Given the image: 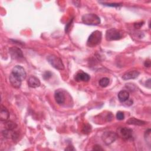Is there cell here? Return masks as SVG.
I'll list each match as a JSON object with an SVG mask.
<instances>
[{"mask_svg":"<svg viewBox=\"0 0 151 151\" xmlns=\"http://www.w3.org/2000/svg\"><path fill=\"white\" fill-rule=\"evenodd\" d=\"M113 114L111 113H109L107 114V116H106V121L107 122H110L112 119H113Z\"/></svg>","mask_w":151,"mask_h":151,"instance_id":"22","label":"cell"},{"mask_svg":"<svg viewBox=\"0 0 151 151\" xmlns=\"http://www.w3.org/2000/svg\"><path fill=\"white\" fill-rule=\"evenodd\" d=\"M9 52L11 57L14 59H20L22 58L24 55L21 50L18 47H13L9 49Z\"/></svg>","mask_w":151,"mask_h":151,"instance_id":"9","label":"cell"},{"mask_svg":"<svg viewBox=\"0 0 151 151\" xmlns=\"http://www.w3.org/2000/svg\"><path fill=\"white\" fill-rule=\"evenodd\" d=\"M126 106H130V105H132V104H133V101L131 100V99H128V100H127L126 101Z\"/></svg>","mask_w":151,"mask_h":151,"instance_id":"27","label":"cell"},{"mask_svg":"<svg viewBox=\"0 0 151 151\" xmlns=\"http://www.w3.org/2000/svg\"><path fill=\"white\" fill-rule=\"evenodd\" d=\"M91 131V126L88 124L85 126V127H84V130L83 132L84 133H88L89 132H90Z\"/></svg>","mask_w":151,"mask_h":151,"instance_id":"21","label":"cell"},{"mask_svg":"<svg viewBox=\"0 0 151 151\" xmlns=\"http://www.w3.org/2000/svg\"><path fill=\"white\" fill-rule=\"evenodd\" d=\"M126 123L129 124H133L136 126H143L146 123V122L134 117L130 118L129 120H127Z\"/></svg>","mask_w":151,"mask_h":151,"instance_id":"15","label":"cell"},{"mask_svg":"<svg viewBox=\"0 0 151 151\" xmlns=\"http://www.w3.org/2000/svg\"><path fill=\"white\" fill-rule=\"evenodd\" d=\"M102 37V34L101 31H93L88 37L87 41V46L90 47H94L100 44L101 40Z\"/></svg>","mask_w":151,"mask_h":151,"instance_id":"1","label":"cell"},{"mask_svg":"<svg viewBox=\"0 0 151 151\" xmlns=\"http://www.w3.org/2000/svg\"><path fill=\"white\" fill-rule=\"evenodd\" d=\"M48 63L55 68L62 70L64 69V65L61 60L55 55H50L47 57Z\"/></svg>","mask_w":151,"mask_h":151,"instance_id":"4","label":"cell"},{"mask_svg":"<svg viewBox=\"0 0 151 151\" xmlns=\"http://www.w3.org/2000/svg\"><path fill=\"white\" fill-rule=\"evenodd\" d=\"M139 74H140V73L137 70L129 71L128 72L125 73L123 75L122 78L124 80H130V79H134L139 76Z\"/></svg>","mask_w":151,"mask_h":151,"instance_id":"11","label":"cell"},{"mask_svg":"<svg viewBox=\"0 0 151 151\" xmlns=\"http://www.w3.org/2000/svg\"><path fill=\"white\" fill-rule=\"evenodd\" d=\"M145 66L147 67H149L150 66V60H146L145 62Z\"/></svg>","mask_w":151,"mask_h":151,"instance_id":"28","label":"cell"},{"mask_svg":"<svg viewBox=\"0 0 151 151\" xmlns=\"http://www.w3.org/2000/svg\"><path fill=\"white\" fill-rule=\"evenodd\" d=\"M9 82H10L11 86L13 87H14L15 88H19L21 87L22 80L19 77H18L17 76L14 74V73H11V74L9 75Z\"/></svg>","mask_w":151,"mask_h":151,"instance_id":"7","label":"cell"},{"mask_svg":"<svg viewBox=\"0 0 151 151\" xmlns=\"http://www.w3.org/2000/svg\"><path fill=\"white\" fill-rule=\"evenodd\" d=\"M93 150H103V149L100 145H96L94 146V147L93 148Z\"/></svg>","mask_w":151,"mask_h":151,"instance_id":"24","label":"cell"},{"mask_svg":"<svg viewBox=\"0 0 151 151\" xmlns=\"http://www.w3.org/2000/svg\"><path fill=\"white\" fill-rule=\"evenodd\" d=\"M74 79L76 81L80 82V81H88L90 79V76L86 73H84L82 71H80V72L77 73Z\"/></svg>","mask_w":151,"mask_h":151,"instance_id":"10","label":"cell"},{"mask_svg":"<svg viewBox=\"0 0 151 151\" xmlns=\"http://www.w3.org/2000/svg\"><path fill=\"white\" fill-rule=\"evenodd\" d=\"M129 98V93L126 90H121L118 93V99L122 103H124Z\"/></svg>","mask_w":151,"mask_h":151,"instance_id":"16","label":"cell"},{"mask_svg":"<svg viewBox=\"0 0 151 151\" xmlns=\"http://www.w3.org/2000/svg\"><path fill=\"white\" fill-rule=\"evenodd\" d=\"M51 76H52V74H51V73L50 72L47 71L44 74V78L45 79H48L50 77H51Z\"/></svg>","mask_w":151,"mask_h":151,"instance_id":"23","label":"cell"},{"mask_svg":"<svg viewBox=\"0 0 151 151\" xmlns=\"http://www.w3.org/2000/svg\"><path fill=\"white\" fill-rule=\"evenodd\" d=\"M143 23H144L143 22H139V23H135L134 26L136 28H139L143 25Z\"/></svg>","mask_w":151,"mask_h":151,"instance_id":"25","label":"cell"},{"mask_svg":"<svg viewBox=\"0 0 151 151\" xmlns=\"http://www.w3.org/2000/svg\"><path fill=\"white\" fill-rule=\"evenodd\" d=\"M27 83L28 86L31 88H37L39 87L41 84L40 80L35 76H31L28 78L27 81Z\"/></svg>","mask_w":151,"mask_h":151,"instance_id":"12","label":"cell"},{"mask_svg":"<svg viewBox=\"0 0 151 151\" xmlns=\"http://www.w3.org/2000/svg\"><path fill=\"white\" fill-rule=\"evenodd\" d=\"M11 73H14L18 77H19L22 80H24L27 76V74H26V72H25L24 68L21 65L15 66L13 68Z\"/></svg>","mask_w":151,"mask_h":151,"instance_id":"8","label":"cell"},{"mask_svg":"<svg viewBox=\"0 0 151 151\" xmlns=\"http://www.w3.org/2000/svg\"><path fill=\"white\" fill-rule=\"evenodd\" d=\"M9 117V113L8 110L4 106H1V113H0V119L2 122H6L8 120Z\"/></svg>","mask_w":151,"mask_h":151,"instance_id":"14","label":"cell"},{"mask_svg":"<svg viewBox=\"0 0 151 151\" xmlns=\"http://www.w3.org/2000/svg\"><path fill=\"white\" fill-rule=\"evenodd\" d=\"M104 5H106V6H111V7H117V6H120L122 5L121 4H119V3H105V2H103L102 3Z\"/></svg>","mask_w":151,"mask_h":151,"instance_id":"20","label":"cell"},{"mask_svg":"<svg viewBox=\"0 0 151 151\" xmlns=\"http://www.w3.org/2000/svg\"><path fill=\"white\" fill-rule=\"evenodd\" d=\"M117 137V134L112 131L105 132L101 136L102 140L107 145H109L113 143L116 140Z\"/></svg>","mask_w":151,"mask_h":151,"instance_id":"5","label":"cell"},{"mask_svg":"<svg viewBox=\"0 0 151 151\" xmlns=\"http://www.w3.org/2000/svg\"><path fill=\"white\" fill-rule=\"evenodd\" d=\"M54 99L55 100V101L58 104H62L65 101V96L64 94L59 90L55 91L54 94Z\"/></svg>","mask_w":151,"mask_h":151,"instance_id":"13","label":"cell"},{"mask_svg":"<svg viewBox=\"0 0 151 151\" xmlns=\"http://www.w3.org/2000/svg\"><path fill=\"white\" fill-rule=\"evenodd\" d=\"M146 86L147 87H148L149 88H150V78H149V80H147V81L146 82Z\"/></svg>","mask_w":151,"mask_h":151,"instance_id":"29","label":"cell"},{"mask_svg":"<svg viewBox=\"0 0 151 151\" xmlns=\"http://www.w3.org/2000/svg\"><path fill=\"white\" fill-rule=\"evenodd\" d=\"M116 118L117 120H122L124 119V113L122 112V111H118L117 113H116Z\"/></svg>","mask_w":151,"mask_h":151,"instance_id":"19","label":"cell"},{"mask_svg":"<svg viewBox=\"0 0 151 151\" xmlns=\"http://www.w3.org/2000/svg\"><path fill=\"white\" fill-rule=\"evenodd\" d=\"M65 150H75L76 149H74V147L71 145H69L65 149Z\"/></svg>","mask_w":151,"mask_h":151,"instance_id":"26","label":"cell"},{"mask_svg":"<svg viewBox=\"0 0 151 151\" xmlns=\"http://www.w3.org/2000/svg\"><path fill=\"white\" fill-rule=\"evenodd\" d=\"M5 129H9V130H14V129H15L17 127V124L12 122V121H6L5 123Z\"/></svg>","mask_w":151,"mask_h":151,"instance_id":"17","label":"cell"},{"mask_svg":"<svg viewBox=\"0 0 151 151\" xmlns=\"http://www.w3.org/2000/svg\"><path fill=\"white\" fill-rule=\"evenodd\" d=\"M109 78L107 77H103L99 80V85L101 87H106L109 84Z\"/></svg>","mask_w":151,"mask_h":151,"instance_id":"18","label":"cell"},{"mask_svg":"<svg viewBox=\"0 0 151 151\" xmlns=\"http://www.w3.org/2000/svg\"><path fill=\"white\" fill-rule=\"evenodd\" d=\"M123 37V31L116 28H110L107 30L106 33V38L107 41L119 40L122 38Z\"/></svg>","mask_w":151,"mask_h":151,"instance_id":"3","label":"cell"},{"mask_svg":"<svg viewBox=\"0 0 151 151\" xmlns=\"http://www.w3.org/2000/svg\"><path fill=\"white\" fill-rule=\"evenodd\" d=\"M83 23L90 25H97L100 23V18L94 14H86L83 15Z\"/></svg>","mask_w":151,"mask_h":151,"instance_id":"2","label":"cell"},{"mask_svg":"<svg viewBox=\"0 0 151 151\" xmlns=\"http://www.w3.org/2000/svg\"><path fill=\"white\" fill-rule=\"evenodd\" d=\"M118 131L120 137L124 140H129L133 136V130L131 129L126 127H120Z\"/></svg>","mask_w":151,"mask_h":151,"instance_id":"6","label":"cell"}]
</instances>
